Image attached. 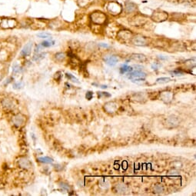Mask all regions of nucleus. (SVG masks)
Returning <instances> with one entry per match:
<instances>
[{
    "label": "nucleus",
    "instance_id": "nucleus-22",
    "mask_svg": "<svg viewBox=\"0 0 196 196\" xmlns=\"http://www.w3.org/2000/svg\"><path fill=\"white\" fill-rule=\"evenodd\" d=\"M46 55V53H38V55H35L33 56L32 59L34 61H39V60L42 59L43 58H45V56Z\"/></svg>",
    "mask_w": 196,
    "mask_h": 196
},
{
    "label": "nucleus",
    "instance_id": "nucleus-4",
    "mask_svg": "<svg viewBox=\"0 0 196 196\" xmlns=\"http://www.w3.org/2000/svg\"><path fill=\"white\" fill-rule=\"evenodd\" d=\"M128 78L132 79V82L134 81H138V80H144L145 78L146 77V73H145L143 72H141V71H135V72H133L130 74H128Z\"/></svg>",
    "mask_w": 196,
    "mask_h": 196
},
{
    "label": "nucleus",
    "instance_id": "nucleus-13",
    "mask_svg": "<svg viewBox=\"0 0 196 196\" xmlns=\"http://www.w3.org/2000/svg\"><path fill=\"white\" fill-rule=\"evenodd\" d=\"M178 123H179V120L177 117H175V116H171L167 119V124L170 127H176L178 125Z\"/></svg>",
    "mask_w": 196,
    "mask_h": 196
},
{
    "label": "nucleus",
    "instance_id": "nucleus-17",
    "mask_svg": "<svg viewBox=\"0 0 196 196\" xmlns=\"http://www.w3.org/2000/svg\"><path fill=\"white\" fill-rule=\"evenodd\" d=\"M132 70H133L132 67H131V66H126V65H125V66H122V67L119 68V72H120V73H121V74H125V73H126V72H132Z\"/></svg>",
    "mask_w": 196,
    "mask_h": 196
},
{
    "label": "nucleus",
    "instance_id": "nucleus-31",
    "mask_svg": "<svg viewBox=\"0 0 196 196\" xmlns=\"http://www.w3.org/2000/svg\"><path fill=\"white\" fill-rule=\"evenodd\" d=\"M93 97V92L91 91H89L86 92V95H85V98H86L88 100H91Z\"/></svg>",
    "mask_w": 196,
    "mask_h": 196
},
{
    "label": "nucleus",
    "instance_id": "nucleus-32",
    "mask_svg": "<svg viewBox=\"0 0 196 196\" xmlns=\"http://www.w3.org/2000/svg\"><path fill=\"white\" fill-rule=\"evenodd\" d=\"M20 67H19L18 65H15L14 66H13V72H15V73H16V72H19V71H20Z\"/></svg>",
    "mask_w": 196,
    "mask_h": 196
},
{
    "label": "nucleus",
    "instance_id": "nucleus-9",
    "mask_svg": "<svg viewBox=\"0 0 196 196\" xmlns=\"http://www.w3.org/2000/svg\"><path fill=\"white\" fill-rule=\"evenodd\" d=\"M104 61L105 63L109 66H115L117 64L118 59L117 58V56H105V58L104 59Z\"/></svg>",
    "mask_w": 196,
    "mask_h": 196
},
{
    "label": "nucleus",
    "instance_id": "nucleus-18",
    "mask_svg": "<svg viewBox=\"0 0 196 196\" xmlns=\"http://www.w3.org/2000/svg\"><path fill=\"white\" fill-rule=\"evenodd\" d=\"M38 161H39L42 163L50 164L53 162V159L49 158V157H40L38 159Z\"/></svg>",
    "mask_w": 196,
    "mask_h": 196
},
{
    "label": "nucleus",
    "instance_id": "nucleus-5",
    "mask_svg": "<svg viewBox=\"0 0 196 196\" xmlns=\"http://www.w3.org/2000/svg\"><path fill=\"white\" fill-rule=\"evenodd\" d=\"M104 109L109 113H114L117 111L118 105L116 102H109L106 104H105Z\"/></svg>",
    "mask_w": 196,
    "mask_h": 196
},
{
    "label": "nucleus",
    "instance_id": "nucleus-6",
    "mask_svg": "<svg viewBox=\"0 0 196 196\" xmlns=\"http://www.w3.org/2000/svg\"><path fill=\"white\" fill-rule=\"evenodd\" d=\"M152 18V19L154 21H156V22H161V21H164L167 19L168 15L167 13H164V12L159 11V12H155V13H153Z\"/></svg>",
    "mask_w": 196,
    "mask_h": 196
},
{
    "label": "nucleus",
    "instance_id": "nucleus-38",
    "mask_svg": "<svg viewBox=\"0 0 196 196\" xmlns=\"http://www.w3.org/2000/svg\"><path fill=\"white\" fill-rule=\"evenodd\" d=\"M159 58L160 59H163V60H165V59H166V57H163V56H159Z\"/></svg>",
    "mask_w": 196,
    "mask_h": 196
},
{
    "label": "nucleus",
    "instance_id": "nucleus-35",
    "mask_svg": "<svg viewBox=\"0 0 196 196\" xmlns=\"http://www.w3.org/2000/svg\"><path fill=\"white\" fill-rule=\"evenodd\" d=\"M22 86H23V83L22 82L15 83L14 85H13V88H14V89H20Z\"/></svg>",
    "mask_w": 196,
    "mask_h": 196
},
{
    "label": "nucleus",
    "instance_id": "nucleus-21",
    "mask_svg": "<svg viewBox=\"0 0 196 196\" xmlns=\"http://www.w3.org/2000/svg\"><path fill=\"white\" fill-rule=\"evenodd\" d=\"M116 191L120 193H124L126 191V187L125 185H122V184H118L116 185Z\"/></svg>",
    "mask_w": 196,
    "mask_h": 196
},
{
    "label": "nucleus",
    "instance_id": "nucleus-28",
    "mask_svg": "<svg viewBox=\"0 0 196 196\" xmlns=\"http://www.w3.org/2000/svg\"><path fill=\"white\" fill-rule=\"evenodd\" d=\"M89 2V0H78V3L79 5V6H85L88 4V2Z\"/></svg>",
    "mask_w": 196,
    "mask_h": 196
},
{
    "label": "nucleus",
    "instance_id": "nucleus-14",
    "mask_svg": "<svg viewBox=\"0 0 196 196\" xmlns=\"http://www.w3.org/2000/svg\"><path fill=\"white\" fill-rule=\"evenodd\" d=\"M118 37H119L120 39H130V38H132V33H131L129 31H128V30H123V31H121L118 34Z\"/></svg>",
    "mask_w": 196,
    "mask_h": 196
},
{
    "label": "nucleus",
    "instance_id": "nucleus-3",
    "mask_svg": "<svg viewBox=\"0 0 196 196\" xmlns=\"http://www.w3.org/2000/svg\"><path fill=\"white\" fill-rule=\"evenodd\" d=\"M107 9L111 14L117 15L119 14V13H121V11H122V7H121V6H120L118 3H117V2H109V3L108 4Z\"/></svg>",
    "mask_w": 196,
    "mask_h": 196
},
{
    "label": "nucleus",
    "instance_id": "nucleus-15",
    "mask_svg": "<svg viewBox=\"0 0 196 196\" xmlns=\"http://www.w3.org/2000/svg\"><path fill=\"white\" fill-rule=\"evenodd\" d=\"M2 105L6 109H12L14 107V101L12 99H5L2 101Z\"/></svg>",
    "mask_w": 196,
    "mask_h": 196
},
{
    "label": "nucleus",
    "instance_id": "nucleus-11",
    "mask_svg": "<svg viewBox=\"0 0 196 196\" xmlns=\"http://www.w3.org/2000/svg\"><path fill=\"white\" fill-rule=\"evenodd\" d=\"M130 59L138 62H144L147 60V57L143 54H132L130 57Z\"/></svg>",
    "mask_w": 196,
    "mask_h": 196
},
{
    "label": "nucleus",
    "instance_id": "nucleus-10",
    "mask_svg": "<svg viewBox=\"0 0 196 196\" xmlns=\"http://www.w3.org/2000/svg\"><path fill=\"white\" fill-rule=\"evenodd\" d=\"M13 124L15 125L17 127H20V126L23 125L25 122V118L24 116H23L22 115H16L13 118Z\"/></svg>",
    "mask_w": 196,
    "mask_h": 196
},
{
    "label": "nucleus",
    "instance_id": "nucleus-20",
    "mask_svg": "<svg viewBox=\"0 0 196 196\" xmlns=\"http://www.w3.org/2000/svg\"><path fill=\"white\" fill-rule=\"evenodd\" d=\"M65 58H66V54L63 53V52H58V53H56L55 55V59L57 61H59V62L64 60Z\"/></svg>",
    "mask_w": 196,
    "mask_h": 196
},
{
    "label": "nucleus",
    "instance_id": "nucleus-33",
    "mask_svg": "<svg viewBox=\"0 0 196 196\" xmlns=\"http://www.w3.org/2000/svg\"><path fill=\"white\" fill-rule=\"evenodd\" d=\"M60 187L62 188H63V189L66 190V191H68V189H69V186L68 185H66V184L65 183H62L60 184Z\"/></svg>",
    "mask_w": 196,
    "mask_h": 196
},
{
    "label": "nucleus",
    "instance_id": "nucleus-39",
    "mask_svg": "<svg viewBox=\"0 0 196 196\" xmlns=\"http://www.w3.org/2000/svg\"><path fill=\"white\" fill-rule=\"evenodd\" d=\"M102 89H106L107 86H106V85H102Z\"/></svg>",
    "mask_w": 196,
    "mask_h": 196
},
{
    "label": "nucleus",
    "instance_id": "nucleus-34",
    "mask_svg": "<svg viewBox=\"0 0 196 196\" xmlns=\"http://www.w3.org/2000/svg\"><path fill=\"white\" fill-rule=\"evenodd\" d=\"M99 94H98V96H99V98L101 96V95H103V96H105V97H110L111 96V95L110 94H109L108 92H98Z\"/></svg>",
    "mask_w": 196,
    "mask_h": 196
},
{
    "label": "nucleus",
    "instance_id": "nucleus-1",
    "mask_svg": "<svg viewBox=\"0 0 196 196\" xmlns=\"http://www.w3.org/2000/svg\"><path fill=\"white\" fill-rule=\"evenodd\" d=\"M16 25V20L12 18H4L0 22V27H2V29H13Z\"/></svg>",
    "mask_w": 196,
    "mask_h": 196
},
{
    "label": "nucleus",
    "instance_id": "nucleus-2",
    "mask_svg": "<svg viewBox=\"0 0 196 196\" xmlns=\"http://www.w3.org/2000/svg\"><path fill=\"white\" fill-rule=\"evenodd\" d=\"M91 19L94 23H97V24H102L106 20V16L104 13H101V12H95L92 14Z\"/></svg>",
    "mask_w": 196,
    "mask_h": 196
},
{
    "label": "nucleus",
    "instance_id": "nucleus-25",
    "mask_svg": "<svg viewBox=\"0 0 196 196\" xmlns=\"http://www.w3.org/2000/svg\"><path fill=\"white\" fill-rule=\"evenodd\" d=\"M66 77L69 79V80L72 81V82H74L75 83H78V84H79V82H78V78H76L74 76V75H72V74H70V73H66Z\"/></svg>",
    "mask_w": 196,
    "mask_h": 196
},
{
    "label": "nucleus",
    "instance_id": "nucleus-27",
    "mask_svg": "<svg viewBox=\"0 0 196 196\" xmlns=\"http://www.w3.org/2000/svg\"><path fill=\"white\" fill-rule=\"evenodd\" d=\"M38 36H39V38H41V39H47V38L50 37L51 36V35H50L49 33H47V32H42V33H39V34H38Z\"/></svg>",
    "mask_w": 196,
    "mask_h": 196
},
{
    "label": "nucleus",
    "instance_id": "nucleus-7",
    "mask_svg": "<svg viewBox=\"0 0 196 196\" xmlns=\"http://www.w3.org/2000/svg\"><path fill=\"white\" fill-rule=\"evenodd\" d=\"M132 42L135 46H144L146 45L147 41L146 39L141 35H137L135 37L132 38Z\"/></svg>",
    "mask_w": 196,
    "mask_h": 196
},
{
    "label": "nucleus",
    "instance_id": "nucleus-26",
    "mask_svg": "<svg viewBox=\"0 0 196 196\" xmlns=\"http://www.w3.org/2000/svg\"><path fill=\"white\" fill-rule=\"evenodd\" d=\"M163 94H162V96H161V98H162V99H167V101H170L171 99V92H162Z\"/></svg>",
    "mask_w": 196,
    "mask_h": 196
},
{
    "label": "nucleus",
    "instance_id": "nucleus-37",
    "mask_svg": "<svg viewBox=\"0 0 196 196\" xmlns=\"http://www.w3.org/2000/svg\"><path fill=\"white\" fill-rule=\"evenodd\" d=\"M99 46H102V47H104V48L109 47V46H108V45H106V44H104V43H100V44H99Z\"/></svg>",
    "mask_w": 196,
    "mask_h": 196
},
{
    "label": "nucleus",
    "instance_id": "nucleus-24",
    "mask_svg": "<svg viewBox=\"0 0 196 196\" xmlns=\"http://www.w3.org/2000/svg\"><path fill=\"white\" fill-rule=\"evenodd\" d=\"M154 189H155V191L157 192V193H161V192H162L164 191V187L162 186V185L157 184V185H155Z\"/></svg>",
    "mask_w": 196,
    "mask_h": 196
},
{
    "label": "nucleus",
    "instance_id": "nucleus-12",
    "mask_svg": "<svg viewBox=\"0 0 196 196\" xmlns=\"http://www.w3.org/2000/svg\"><path fill=\"white\" fill-rule=\"evenodd\" d=\"M18 163H19V165L21 168L25 169H28L29 168H31L32 166L31 162L29 161V159H25V158H21V159H19Z\"/></svg>",
    "mask_w": 196,
    "mask_h": 196
},
{
    "label": "nucleus",
    "instance_id": "nucleus-40",
    "mask_svg": "<svg viewBox=\"0 0 196 196\" xmlns=\"http://www.w3.org/2000/svg\"><path fill=\"white\" fill-rule=\"evenodd\" d=\"M1 78H2V75H0V79H1Z\"/></svg>",
    "mask_w": 196,
    "mask_h": 196
},
{
    "label": "nucleus",
    "instance_id": "nucleus-30",
    "mask_svg": "<svg viewBox=\"0 0 196 196\" xmlns=\"http://www.w3.org/2000/svg\"><path fill=\"white\" fill-rule=\"evenodd\" d=\"M161 65L160 63H158V62H155L154 64L152 65V68L154 69V70H158L159 68V67H161Z\"/></svg>",
    "mask_w": 196,
    "mask_h": 196
},
{
    "label": "nucleus",
    "instance_id": "nucleus-36",
    "mask_svg": "<svg viewBox=\"0 0 196 196\" xmlns=\"http://www.w3.org/2000/svg\"><path fill=\"white\" fill-rule=\"evenodd\" d=\"M42 48V45H39V46H36V48H35V53H37V52H39V51H40V49H41Z\"/></svg>",
    "mask_w": 196,
    "mask_h": 196
},
{
    "label": "nucleus",
    "instance_id": "nucleus-16",
    "mask_svg": "<svg viewBox=\"0 0 196 196\" xmlns=\"http://www.w3.org/2000/svg\"><path fill=\"white\" fill-rule=\"evenodd\" d=\"M136 8V6L132 3V2H127L125 5V9L127 11V13H132L133 11L135 10Z\"/></svg>",
    "mask_w": 196,
    "mask_h": 196
},
{
    "label": "nucleus",
    "instance_id": "nucleus-29",
    "mask_svg": "<svg viewBox=\"0 0 196 196\" xmlns=\"http://www.w3.org/2000/svg\"><path fill=\"white\" fill-rule=\"evenodd\" d=\"M171 73L172 75H176V76H181V75H184V72H181L179 70H175L173 72H171Z\"/></svg>",
    "mask_w": 196,
    "mask_h": 196
},
{
    "label": "nucleus",
    "instance_id": "nucleus-23",
    "mask_svg": "<svg viewBox=\"0 0 196 196\" xmlns=\"http://www.w3.org/2000/svg\"><path fill=\"white\" fill-rule=\"evenodd\" d=\"M55 44V42L53 40H49V41H44L43 42H42V47H50V46H53Z\"/></svg>",
    "mask_w": 196,
    "mask_h": 196
},
{
    "label": "nucleus",
    "instance_id": "nucleus-8",
    "mask_svg": "<svg viewBox=\"0 0 196 196\" xmlns=\"http://www.w3.org/2000/svg\"><path fill=\"white\" fill-rule=\"evenodd\" d=\"M32 46L33 43L32 41H29V42H27V43L25 44V46H24L23 49H22V51H21L20 52L21 56H29L32 52Z\"/></svg>",
    "mask_w": 196,
    "mask_h": 196
},
{
    "label": "nucleus",
    "instance_id": "nucleus-19",
    "mask_svg": "<svg viewBox=\"0 0 196 196\" xmlns=\"http://www.w3.org/2000/svg\"><path fill=\"white\" fill-rule=\"evenodd\" d=\"M171 79L169 77H161V78H157L156 79V82L157 83H161V84H163V83H167L171 82Z\"/></svg>",
    "mask_w": 196,
    "mask_h": 196
}]
</instances>
